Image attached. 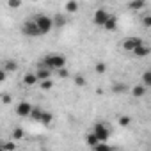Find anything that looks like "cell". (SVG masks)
Here are the masks:
<instances>
[{
	"instance_id": "1",
	"label": "cell",
	"mask_w": 151,
	"mask_h": 151,
	"mask_svg": "<svg viewBox=\"0 0 151 151\" xmlns=\"http://www.w3.org/2000/svg\"><path fill=\"white\" fill-rule=\"evenodd\" d=\"M41 64L46 66L48 69H59V68L66 66V57L60 55V53H48V55L43 59Z\"/></svg>"
},
{
	"instance_id": "2",
	"label": "cell",
	"mask_w": 151,
	"mask_h": 151,
	"mask_svg": "<svg viewBox=\"0 0 151 151\" xmlns=\"http://www.w3.org/2000/svg\"><path fill=\"white\" fill-rule=\"evenodd\" d=\"M34 23L37 25V29H39L41 36L48 34V32L53 29V22H52V18H50V16H46V14H37V16L34 18Z\"/></svg>"
},
{
	"instance_id": "3",
	"label": "cell",
	"mask_w": 151,
	"mask_h": 151,
	"mask_svg": "<svg viewBox=\"0 0 151 151\" xmlns=\"http://www.w3.org/2000/svg\"><path fill=\"white\" fill-rule=\"evenodd\" d=\"M93 133L96 135V139H98L100 142H107L109 137H110V128H109L105 123H94Z\"/></svg>"
},
{
	"instance_id": "4",
	"label": "cell",
	"mask_w": 151,
	"mask_h": 151,
	"mask_svg": "<svg viewBox=\"0 0 151 151\" xmlns=\"http://www.w3.org/2000/svg\"><path fill=\"white\" fill-rule=\"evenodd\" d=\"M22 32H23L25 36H29V37H39V36H41V32H39L37 25L34 23V20H27V22L22 25Z\"/></svg>"
},
{
	"instance_id": "5",
	"label": "cell",
	"mask_w": 151,
	"mask_h": 151,
	"mask_svg": "<svg viewBox=\"0 0 151 151\" xmlns=\"http://www.w3.org/2000/svg\"><path fill=\"white\" fill-rule=\"evenodd\" d=\"M107 18H109V11L107 9H96L94 16H93V23L98 25V27H103V23L107 22Z\"/></svg>"
},
{
	"instance_id": "6",
	"label": "cell",
	"mask_w": 151,
	"mask_h": 151,
	"mask_svg": "<svg viewBox=\"0 0 151 151\" xmlns=\"http://www.w3.org/2000/svg\"><path fill=\"white\" fill-rule=\"evenodd\" d=\"M30 110H32V105H30L29 101H20V103L16 105V114H18L20 117H29Z\"/></svg>"
},
{
	"instance_id": "7",
	"label": "cell",
	"mask_w": 151,
	"mask_h": 151,
	"mask_svg": "<svg viewBox=\"0 0 151 151\" xmlns=\"http://www.w3.org/2000/svg\"><path fill=\"white\" fill-rule=\"evenodd\" d=\"M50 77H52V69H48L46 66L39 64V66H37V71H36V78H37V82H39V80H45V78H50Z\"/></svg>"
},
{
	"instance_id": "8",
	"label": "cell",
	"mask_w": 151,
	"mask_h": 151,
	"mask_svg": "<svg viewBox=\"0 0 151 151\" xmlns=\"http://www.w3.org/2000/svg\"><path fill=\"white\" fill-rule=\"evenodd\" d=\"M142 43V39H139V37H128L124 43H123V48L126 50V52H132L135 46H139Z\"/></svg>"
},
{
	"instance_id": "9",
	"label": "cell",
	"mask_w": 151,
	"mask_h": 151,
	"mask_svg": "<svg viewBox=\"0 0 151 151\" xmlns=\"http://www.w3.org/2000/svg\"><path fill=\"white\" fill-rule=\"evenodd\" d=\"M149 52H151V50H149V46H146L144 43H140L139 46H135V48L132 50V53H133V55H137V57H147V55H149Z\"/></svg>"
},
{
	"instance_id": "10",
	"label": "cell",
	"mask_w": 151,
	"mask_h": 151,
	"mask_svg": "<svg viewBox=\"0 0 151 151\" xmlns=\"http://www.w3.org/2000/svg\"><path fill=\"white\" fill-rule=\"evenodd\" d=\"M103 29H105V30H109V32H112V30H116V29H117V18H116L114 14H109V18H107V22L103 23Z\"/></svg>"
},
{
	"instance_id": "11",
	"label": "cell",
	"mask_w": 151,
	"mask_h": 151,
	"mask_svg": "<svg viewBox=\"0 0 151 151\" xmlns=\"http://www.w3.org/2000/svg\"><path fill=\"white\" fill-rule=\"evenodd\" d=\"M146 91H147V87H146V86L137 84L135 87H132V96H133V98H142V96L146 94Z\"/></svg>"
},
{
	"instance_id": "12",
	"label": "cell",
	"mask_w": 151,
	"mask_h": 151,
	"mask_svg": "<svg viewBox=\"0 0 151 151\" xmlns=\"http://www.w3.org/2000/svg\"><path fill=\"white\" fill-rule=\"evenodd\" d=\"M64 9H66V13L75 14V13L78 11V2H77V0H68L66 6H64Z\"/></svg>"
},
{
	"instance_id": "13",
	"label": "cell",
	"mask_w": 151,
	"mask_h": 151,
	"mask_svg": "<svg viewBox=\"0 0 151 151\" xmlns=\"http://www.w3.org/2000/svg\"><path fill=\"white\" fill-rule=\"evenodd\" d=\"M144 6H146V0H132V2L128 4V9L139 11V9H144Z\"/></svg>"
},
{
	"instance_id": "14",
	"label": "cell",
	"mask_w": 151,
	"mask_h": 151,
	"mask_svg": "<svg viewBox=\"0 0 151 151\" xmlns=\"http://www.w3.org/2000/svg\"><path fill=\"white\" fill-rule=\"evenodd\" d=\"M23 84H25V86H36V84H37L36 73H27L25 77H23Z\"/></svg>"
},
{
	"instance_id": "15",
	"label": "cell",
	"mask_w": 151,
	"mask_h": 151,
	"mask_svg": "<svg viewBox=\"0 0 151 151\" xmlns=\"http://www.w3.org/2000/svg\"><path fill=\"white\" fill-rule=\"evenodd\" d=\"M4 69H6L7 73H14V71L18 69V62L13 60V59H11V60H6V62H4Z\"/></svg>"
},
{
	"instance_id": "16",
	"label": "cell",
	"mask_w": 151,
	"mask_h": 151,
	"mask_svg": "<svg viewBox=\"0 0 151 151\" xmlns=\"http://www.w3.org/2000/svg\"><path fill=\"white\" fill-rule=\"evenodd\" d=\"M41 114H43V109H41V107H32V110H30L29 117H32L34 121H37V123H39V119H41Z\"/></svg>"
},
{
	"instance_id": "17",
	"label": "cell",
	"mask_w": 151,
	"mask_h": 151,
	"mask_svg": "<svg viewBox=\"0 0 151 151\" xmlns=\"http://www.w3.org/2000/svg\"><path fill=\"white\" fill-rule=\"evenodd\" d=\"M52 121H53V116H52V112H48V110H43L39 123H43V124H52Z\"/></svg>"
},
{
	"instance_id": "18",
	"label": "cell",
	"mask_w": 151,
	"mask_h": 151,
	"mask_svg": "<svg viewBox=\"0 0 151 151\" xmlns=\"http://www.w3.org/2000/svg\"><path fill=\"white\" fill-rule=\"evenodd\" d=\"M39 87H41L43 91H50V89L53 87V80H52V77H50V78H45V80H39Z\"/></svg>"
},
{
	"instance_id": "19",
	"label": "cell",
	"mask_w": 151,
	"mask_h": 151,
	"mask_svg": "<svg viewBox=\"0 0 151 151\" xmlns=\"http://www.w3.org/2000/svg\"><path fill=\"white\" fill-rule=\"evenodd\" d=\"M52 22H53V27H62V25H66V18H64L62 14H55V16L52 18Z\"/></svg>"
},
{
	"instance_id": "20",
	"label": "cell",
	"mask_w": 151,
	"mask_h": 151,
	"mask_svg": "<svg viewBox=\"0 0 151 151\" xmlns=\"http://www.w3.org/2000/svg\"><path fill=\"white\" fill-rule=\"evenodd\" d=\"M23 135H25V132H23V128H20V126H16V128L13 130V135H11V137H13L14 140H22V139H23Z\"/></svg>"
},
{
	"instance_id": "21",
	"label": "cell",
	"mask_w": 151,
	"mask_h": 151,
	"mask_svg": "<svg viewBox=\"0 0 151 151\" xmlns=\"http://www.w3.org/2000/svg\"><path fill=\"white\" fill-rule=\"evenodd\" d=\"M142 86L151 87V71H144L142 73Z\"/></svg>"
},
{
	"instance_id": "22",
	"label": "cell",
	"mask_w": 151,
	"mask_h": 151,
	"mask_svg": "<svg viewBox=\"0 0 151 151\" xmlns=\"http://www.w3.org/2000/svg\"><path fill=\"white\" fill-rule=\"evenodd\" d=\"M126 86L124 84H114V87H112V93L114 94H121V93H126Z\"/></svg>"
},
{
	"instance_id": "23",
	"label": "cell",
	"mask_w": 151,
	"mask_h": 151,
	"mask_svg": "<svg viewBox=\"0 0 151 151\" xmlns=\"http://www.w3.org/2000/svg\"><path fill=\"white\" fill-rule=\"evenodd\" d=\"M7 6H9V9L16 11V9L22 7V0H7Z\"/></svg>"
},
{
	"instance_id": "24",
	"label": "cell",
	"mask_w": 151,
	"mask_h": 151,
	"mask_svg": "<svg viewBox=\"0 0 151 151\" xmlns=\"http://www.w3.org/2000/svg\"><path fill=\"white\" fill-rule=\"evenodd\" d=\"M117 123H119V126H130L132 117H130V116H121V117L117 119Z\"/></svg>"
},
{
	"instance_id": "25",
	"label": "cell",
	"mask_w": 151,
	"mask_h": 151,
	"mask_svg": "<svg viewBox=\"0 0 151 151\" xmlns=\"http://www.w3.org/2000/svg\"><path fill=\"white\" fill-rule=\"evenodd\" d=\"M86 140H87V144H89V146H91V147H94V146H96V144H98V142H100V140H98V139H96V135H94V133H93V132H91V133H89V135H87V139H86Z\"/></svg>"
},
{
	"instance_id": "26",
	"label": "cell",
	"mask_w": 151,
	"mask_h": 151,
	"mask_svg": "<svg viewBox=\"0 0 151 151\" xmlns=\"http://www.w3.org/2000/svg\"><path fill=\"white\" fill-rule=\"evenodd\" d=\"M94 71H96L98 75H103V73L107 71V64H105V62H98V64L94 66Z\"/></svg>"
},
{
	"instance_id": "27",
	"label": "cell",
	"mask_w": 151,
	"mask_h": 151,
	"mask_svg": "<svg viewBox=\"0 0 151 151\" xmlns=\"http://www.w3.org/2000/svg\"><path fill=\"white\" fill-rule=\"evenodd\" d=\"M87 82H86V77H82V75H77L75 77V86H78V87H84Z\"/></svg>"
},
{
	"instance_id": "28",
	"label": "cell",
	"mask_w": 151,
	"mask_h": 151,
	"mask_svg": "<svg viewBox=\"0 0 151 151\" xmlns=\"http://www.w3.org/2000/svg\"><path fill=\"white\" fill-rule=\"evenodd\" d=\"M57 75H59L60 78H68V77H69V71H68V68H66V66H62V68H59V69H57Z\"/></svg>"
},
{
	"instance_id": "29",
	"label": "cell",
	"mask_w": 151,
	"mask_h": 151,
	"mask_svg": "<svg viewBox=\"0 0 151 151\" xmlns=\"http://www.w3.org/2000/svg\"><path fill=\"white\" fill-rule=\"evenodd\" d=\"M0 100H2L4 105H11V101H13L11 94H7V93H2V94H0Z\"/></svg>"
},
{
	"instance_id": "30",
	"label": "cell",
	"mask_w": 151,
	"mask_h": 151,
	"mask_svg": "<svg viewBox=\"0 0 151 151\" xmlns=\"http://www.w3.org/2000/svg\"><path fill=\"white\" fill-rule=\"evenodd\" d=\"M142 25H144L146 29H149V27H151V16H149V14H146V16L142 18Z\"/></svg>"
},
{
	"instance_id": "31",
	"label": "cell",
	"mask_w": 151,
	"mask_h": 151,
	"mask_svg": "<svg viewBox=\"0 0 151 151\" xmlns=\"http://www.w3.org/2000/svg\"><path fill=\"white\" fill-rule=\"evenodd\" d=\"M6 78H7V71H6L4 68H0V84L6 82Z\"/></svg>"
},
{
	"instance_id": "32",
	"label": "cell",
	"mask_w": 151,
	"mask_h": 151,
	"mask_svg": "<svg viewBox=\"0 0 151 151\" xmlns=\"http://www.w3.org/2000/svg\"><path fill=\"white\" fill-rule=\"evenodd\" d=\"M2 149H16V144L14 142H6V144H2Z\"/></svg>"
}]
</instances>
